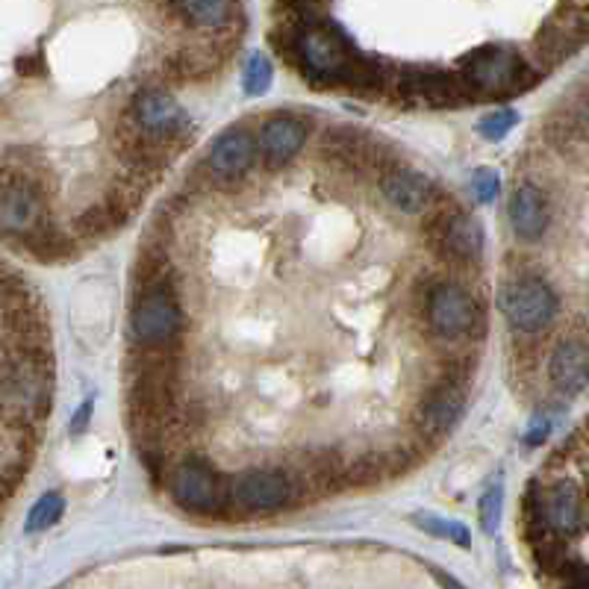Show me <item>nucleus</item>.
Returning <instances> with one entry per match:
<instances>
[{"mask_svg":"<svg viewBox=\"0 0 589 589\" xmlns=\"http://www.w3.org/2000/svg\"><path fill=\"white\" fill-rule=\"evenodd\" d=\"M131 118L139 124V131L159 141L162 148H169L174 157L180 150L189 148L192 139V124H189L186 110L159 86H141L124 106Z\"/></svg>","mask_w":589,"mask_h":589,"instance_id":"423d86ee","label":"nucleus"},{"mask_svg":"<svg viewBox=\"0 0 589 589\" xmlns=\"http://www.w3.org/2000/svg\"><path fill=\"white\" fill-rule=\"evenodd\" d=\"M63 510H66V498L59 496V492H45V496L33 505V510H30L24 531L38 533L47 531V528H54V524L63 519Z\"/></svg>","mask_w":589,"mask_h":589,"instance_id":"5701e85b","label":"nucleus"},{"mask_svg":"<svg viewBox=\"0 0 589 589\" xmlns=\"http://www.w3.org/2000/svg\"><path fill=\"white\" fill-rule=\"evenodd\" d=\"M384 480H389L384 451H365L346 466L348 489H377Z\"/></svg>","mask_w":589,"mask_h":589,"instance_id":"4be33fe9","label":"nucleus"},{"mask_svg":"<svg viewBox=\"0 0 589 589\" xmlns=\"http://www.w3.org/2000/svg\"><path fill=\"white\" fill-rule=\"evenodd\" d=\"M528 501L533 505L540 522L554 533V536H575L589 524V505L578 484L571 480H554L548 487L531 484Z\"/></svg>","mask_w":589,"mask_h":589,"instance_id":"1a4fd4ad","label":"nucleus"},{"mask_svg":"<svg viewBox=\"0 0 589 589\" xmlns=\"http://www.w3.org/2000/svg\"><path fill=\"white\" fill-rule=\"evenodd\" d=\"M113 150L115 157L124 162V169L133 171L148 186H154V180L162 178V171L169 169L171 159H174L169 148H162L159 141L139 131V124L133 122L127 110H122L113 124Z\"/></svg>","mask_w":589,"mask_h":589,"instance_id":"9d476101","label":"nucleus"},{"mask_svg":"<svg viewBox=\"0 0 589 589\" xmlns=\"http://www.w3.org/2000/svg\"><path fill=\"white\" fill-rule=\"evenodd\" d=\"M552 384L566 395L580 393L589 384V348L578 339H566L554 348L552 363H548Z\"/></svg>","mask_w":589,"mask_h":589,"instance_id":"6ab92c4d","label":"nucleus"},{"mask_svg":"<svg viewBox=\"0 0 589 589\" xmlns=\"http://www.w3.org/2000/svg\"><path fill=\"white\" fill-rule=\"evenodd\" d=\"M513 124H516V113H510V110H501V113L487 115V118L480 122V133H484L487 139L496 141V139H501V136H507Z\"/></svg>","mask_w":589,"mask_h":589,"instance_id":"bb28decb","label":"nucleus"},{"mask_svg":"<svg viewBox=\"0 0 589 589\" xmlns=\"http://www.w3.org/2000/svg\"><path fill=\"white\" fill-rule=\"evenodd\" d=\"M21 248L38 262H71L80 253V242H77L75 236H68L66 230H59L54 225V218L45 222L42 227H36L33 234H27L21 239Z\"/></svg>","mask_w":589,"mask_h":589,"instance_id":"aec40b11","label":"nucleus"},{"mask_svg":"<svg viewBox=\"0 0 589 589\" xmlns=\"http://www.w3.org/2000/svg\"><path fill=\"white\" fill-rule=\"evenodd\" d=\"M472 186H475V195L480 201H492L498 195V174L492 169H480L475 171V178H472Z\"/></svg>","mask_w":589,"mask_h":589,"instance_id":"cd10ccee","label":"nucleus"},{"mask_svg":"<svg viewBox=\"0 0 589 589\" xmlns=\"http://www.w3.org/2000/svg\"><path fill=\"white\" fill-rule=\"evenodd\" d=\"M54 398V356L12 360L3 356L0 369V421L12 431L38 428L50 412Z\"/></svg>","mask_w":589,"mask_h":589,"instance_id":"f257e3e1","label":"nucleus"},{"mask_svg":"<svg viewBox=\"0 0 589 589\" xmlns=\"http://www.w3.org/2000/svg\"><path fill=\"white\" fill-rule=\"evenodd\" d=\"M189 365L183 337L157 342V346H133L124 356V381L136 377H183Z\"/></svg>","mask_w":589,"mask_h":589,"instance_id":"4468645a","label":"nucleus"},{"mask_svg":"<svg viewBox=\"0 0 589 589\" xmlns=\"http://www.w3.org/2000/svg\"><path fill=\"white\" fill-rule=\"evenodd\" d=\"M498 307L510 321V328L533 337L554 321L557 316V295L552 286L533 274H516L498 292Z\"/></svg>","mask_w":589,"mask_h":589,"instance_id":"0eeeda50","label":"nucleus"},{"mask_svg":"<svg viewBox=\"0 0 589 589\" xmlns=\"http://www.w3.org/2000/svg\"><path fill=\"white\" fill-rule=\"evenodd\" d=\"M124 225H127V218L113 213L101 201V204L86 206L83 213H77L75 222H71V230H75L77 242H101L106 236H113L115 230H122Z\"/></svg>","mask_w":589,"mask_h":589,"instance_id":"412c9836","label":"nucleus"},{"mask_svg":"<svg viewBox=\"0 0 589 589\" xmlns=\"http://www.w3.org/2000/svg\"><path fill=\"white\" fill-rule=\"evenodd\" d=\"M242 86L248 94H262L272 86V63L262 57V54H251L248 66H245Z\"/></svg>","mask_w":589,"mask_h":589,"instance_id":"393cba45","label":"nucleus"},{"mask_svg":"<svg viewBox=\"0 0 589 589\" xmlns=\"http://www.w3.org/2000/svg\"><path fill=\"white\" fill-rule=\"evenodd\" d=\"M38 68H42V57H38V54H33V57H21L19 59V75H24V77L42 75Z\"/></svg>","mask_w":589,"mask_h":589,"instance_id":"c85d7f7f","label":"nucleus"},{"mask_svg":"<svg viewBox=\"0 0 589 589\" xmlns=\"http://www.w3.org/2000/svg\"><path fill=\"white\" fill-rule=\"evenodd\" d=\"M186 325V309L180 304V283L159 286L131 304V333L136 339L133 346H157V342L178 339L183 337Z\"/></svg>","mask_w":589,"mask_h":589,"instance_id":"6e6552de","label":"nucleus"},{"mask_svg":"<svg viewBox=\"0 0 589 589\" xmlns=\"http://www.w3.org/2000/svg\"><path fill=\"white\" fill-rule=\"evenodd\" d=\"M460 80L466 83L475 101L480 98H510L524 89H531L545 71L528 66L513 47L489 45L477 47L457 63Z\"/></svg>","mask_w":589,"mask_h":589,"instance_id":"20e7f679","label":"nucleus"},{"mask_svg":"<svg viewBox=\"0 0 589 589\" xmlns=\"http://www.w3.org/2000/svg\"><path fill=\"white\" fill-rule=\"evenodd\" d=\"M421 316L428 318V330L437 339H477L487 333V313L480 309L475 295L460 281L451 277H424L412 286Z\"/></svg>","mask_w":589,"mask_h":589,"instance_id":"f03ea898","label":"nucleus"},{"mask_svg":"<svg viewBox=\"0 0 589 589\" xmlns=\"http://www.w3.org/2000/svg\"><path fill=\"white\" fill-rule=\"evenodd\" d=\"M162 12H169L171 19L186 21V27L195 30H209L213 36L216 33H242L245 30V15L234 3H209V0H197V3H174L166 7Z\"/></svg>","mask_w":589,"mask_h":589,"instance_id":"f3484780","label":"nucleus"},{"mask_svg":"<svg viewBox=\"0 0 589 589\" xmlns=\"http://www.w3.org/2000/svg\"><path fill=\"white\" fill-rule=\"evenodd\" d=\"M416 524H419L421 531L433 533V536H445V540L463 545V548L472 545V536H468V531L460 522H445V519H437V516L419 513L416 516Z\"/></svg>","mask_w":589,"mask_h":589,"instance_id":"b1692460","label":"nucleus"},{"mask_svg":"<svg viewBox=\"0 0 589 589\" xmlns=\"http://www.w3.org/2000/svg\"><path fill=\"white\" fill-rule=\"evenodd\" d=\"M437 192L440 189L433 186L431 180L419 171L407 169V166H398V169L381 174V195L386 197V204L404 216H424Z\"/></svg>","mask_w":589,"mask_h":589,"instance_id":"dca6fc26","label":"nucleus"},{"mask_svg":"<svg viewBox=\"0 0 589 589\" xmlns=\"http://www.w3.org/2000/svg\"><path fill=\"white\" fill-rule=\"evenodd\" d=\"M230 501L239 513H274L290 510L292 480L281 468H251L230 480Z\"/></svg>","mask_w":589,"mask_h":589,"instance_id":"9b49d317","label":"nucleus"},{"mask_svg":"<svg viewBox=\"0 0 589 589\" xmlns=\"http://www.w3.org/2000/svg\"><path fill=\"white\" fill-rule=\"evenodd\" d=\"M463 407H466V386L445 384L433 374V377H428V384L421 386V398L412 410V421H416L412 431L431 433V437L445 442L451 428L463 416Z\"/></svg>","mask_w":589,"mask_h":589,"instance_id":"f8f14e48","label":"nucleus"},{"mask_svg":"<svg viewBox=\"0 0 589 589\" xmlns=\"http://www.w3.org/2000/svg\"><path fill=\"white\" fill-rule=\"evenodd\" d=\"M501 487H492L480 501V524H484V531L492 533L498 528V516H501Z\"/></svg>","mask_w":589,"mask_h":589,"instance_id":"a878e982","label":"nucleus"},{"mask_svg":"<svg viewBox=\"0 0 589 589\" xmlns=\"http://www.w3.org/2000/svg\"><path fill=\"white\" fill-rule=\"evenodd\" d=\"M166 484H169L174 505L183 507L186 513L206 516V519H236L239 516L222 475L201 454H186L183 460H178L171 466Z\"/></svg>","mask_w":589,"mask_h":589,"instance_id":"39448f33","label":"nucleus"},{"mask_svg":"<svg viewBox=\"0 0 589 589\" xmlns=\"http://www.w3.org/2000/svg\"><path fill=\"white\" fill-rule=\"evenodd\" d=\"M433 578L440 580L442 589H466L457 578H451V575H445V571H440V569H433Z\"/></svg>","mask_w":589,"mask_h":589,"instance_id":"7c9ffc66","label":"nucleus"},{"mask_svg":"<svg viewBox=\"0 0 589 589\" xmlns=\"http://www.w3.org/2000/svg\"><path fill=\"white\" fill-rule=\"evenodd\" d=\"M360 57L363 54L333 21H321L316 27H301L298 75L313 89H346L348 77Z\"/></svg>","mask_w":589,"mask_h":589,"instance_id":"7ed1b4c3","label":"nucleus"},{"mask_svg":"<svg viewBox=\"0 0 589 589\" xmlns=\"http://www.w3.org/2000/svg\"><path fill=\"white\" fill-rule=\"evenodd\" d=\"M510 222L519 239L536 242L548 227V204H545L543 189L533 183H522L510 197Z\"/></svg>","mask_w":589,"mask_h":589,"instance_id":"a211bd4d","label":"nucleus"},{"mask_svg":"<svg viewBox=\"0 0 589 589\" xmlns=\"http://www.w3.org/2000/svg\"><path fill=\"white\" fill-rule=\"evenodd\" d=\"M257 157H260V150H257V136L251 127L234 124L230 131H225L213 141L206 166L222 180H242L257 162Z\"/></svg>","mask_w":589,"mask_h":589,"instance_id":"2eb2a0df","label":"nucleus"},{"mask_svg":"<svg viewBox=\"0 0 589 589\" xmlns=\"http://www.w3.org/2000/svg\"><path fill=\"white\" fill-rule=\"evenodd\" d=\"M89 412H92V404H83V407H80V412L75 416V421H71V433L83 431L86 421H89Z\"/></svg>","mask_w":589,"mask_h":589,"instance_id":"c756f323","label":"nucleus"},{"mask_svg":"<svg viewBox=\"0 0 589 589\" xmlns=\"http://www.w3.org/2000/svg\"><path fill=\"white\" fill-rule=\"evenodd\" d=\"M307 141V124L298 115H272L265 118L257 133V150H260L262 166L269 171H281L298 157V150Z\"/></svg>","mask_w":589,"mask_h":589,"instance_id":"ddd939ff","label":"nucleus"}]
</instances>
